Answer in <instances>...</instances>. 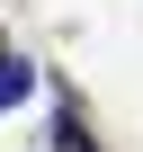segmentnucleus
I'll list each match as a JSON object with an SVG mask.
<instances>
[{
	"label": "nucleus",
	"mask_w": 143,
	"mask_h": 152,
	"mask_svg": "<svg viewBox=\"0 0 143 152\" xmlns=\"http://www.w3.org/2000/svg\"><path fill=\"white\" fill-rule=\"evenodd\" d=\"M54 152H98V134L81 125V107H63V116H54Z\"/></svg>",
	"instance_id": "f03ea898"
},
{
	"label": "nucleus",
	"mask_w": 143,
	"mask_h": 152,
	"mask_svg": "<svg viewBox=\"0 0 143 152\" xmlns=\"http://www.w3.org/2000/svg\"><path fill=\"white\" fill-rule=\"evenodd\" d=\"M36 90V63H18V54H0V107H18Z\"/></svg>",
	"instance_id": "f257e3e1"
}]
</instances>
